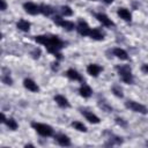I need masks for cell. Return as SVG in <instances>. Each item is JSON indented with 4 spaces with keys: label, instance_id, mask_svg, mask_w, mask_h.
<instances>
[{
    "label": "cell",
    "instance_id": "obj_1",
    "mask_svg": "<svg viewBox=\"0 0 148 148\" xmlns=\"http://www.w3.org/2000/svg\"><path fill=\"white\" fill-rule=\"evenodd\" d=\"M35 40L38 44H42L46 47L49 53H52L58 60L62 59V54H61V49L65 46V43L58 37V36H49V35H38L35 37Z\"/></svg>",
    "mask_w": 148,
    "mask_h": 148
},
{
    "label": "cell",
    "instance_id": "obj_2",
    "mask_svg": "<svg viewBox=\"0 0 148 148\" xmlns=\"http://www.w3.org/2000/svg\"><path fill=\"white\" fill-rule=\"evenodd\" d=\"M116 71L118 72V75L120 76L123 82H125L127 84L133 83L132 71H131V67L128 65H118V66H116Z\"/></svg>",
    "mask_w": 148,
    "mask_h": 148
},
{
    "label": "cell",
    "instance_id": "obj_3",
    "mask_svg": "<svg viewBox=\"0 0 148 148\" xmlns=\"http://www.w3.org/2000/svg\"><path fill=\"white\" fill-rule=\"evenodd\" d=\"M31 127L42 136H51L53 135V128L50 125L43 124V123H37V121H32L31 123Z\"/></svg>",
    "mask_w": 148,
    "mask_h": 148
},
{
    "label": "cell",
    "instance_id": "obj_4",
    "mask_svg": "<svg viewBox=\"0 0 148 148\" xmlns=\"http://www.w3.org/2000/svg\"><path fill=\"white\" fill-rule=\"evenodd\" d=\"M53 22H54L57 25H59L60 28H62V29H65V30H67V31H72V30H74V28H76V25H75L73 22H71V21H68V20H65V18H62V17L59 16V15L53 16Z\"/></svg>",
    "mask_w": 148,
    "mask_h": 148
},
{
    "label": "cell",
    "instance_id": "obj_5",
    "mask_svg": "<svg viewBox=\"0 0 148 148\" xmlns=\"http://www.w3.org/2000/svg\"><path fill=\"white\" fill-rule=\"evenodd\" d=\"M125 106L127 109H130L131 111H133V112H138V113H142V114L148 113V109L143 104H140V103H138L135 101H127V102H125Z\"/></svg>",
    "mask_w": 148,
    "mask_h": 148
},
{
    "label": "cell",
    "instance_id": "obj_6",
    "mask_svg": "<svg viewBox=\"0 0 148 148\" xmlns=\"http://www.w3.org/2000/svg\"><path fill=\"white\" fill-rule=\"evenodd\" d=\"M76 30H77V32H79L81 36L84 37V36H89L91 28L89 27V24H88L86 21L79 20V22H77V24H76Z\"/></svg>",
    "mask_w": 148,
    "mask_h": 148
},
{
    "label": "cell",
    "instance_id": "obj_7",
    "mask_svg": "<svg viewBox=\"0 0 148 148\" xmlns=\"http://www.w3.org/2000/svg\"><path fill=\"white\" fill-rule=\"evenodd\" d=\"M95 16H96L97 21H98V22H101L104 27L112 28V27H114V25H116V24H114V22H113L111 18H109V17H108V15H105L104 13H96V14H95Z\"/></svg>",
    "mask_w": 148,
    "mask_h": 148
},
{
    "label": "cell",
    "instance_id": "obj_8",
    "mask_svg": "<svg viewBox=\"0 0 148 148\" xmlns=\"http://www.w3.org/2000/svg\"><path fill=\"white\" fill-rule=\"evenodd\" d=\"M24 10L30 15H37L40 13V6L34 3V2H24L23 3Z\"/></svg>",
    "mask_w": 148,
    "mask_h": 148
},
{
    "label": "cell",
    "instance_id": "obj_9",
    "mask_svg": "<svg viewBox=\"0 0 148 148\" xmlns=\"http://www.w3.org/2000/svg\"><path fill=\"white\" fill-rule=\"evenodd\" d=\"M54 140L57 141V143H58L59 146H62V147H68V146H71V139H69L66 134H64V133H58V134H56V135H54Z\"/></svg>",
    "mask_w": 148,
    "mask_h": 148
},
{
    "label": "cell",
    "instance_id": "obj_10",
    "mask_svg": "<svg viewBox=\"0 0 148 148\" xmlns=\"http://www.w3.org/2000/svg\"><path fill=\"white\" fill-rule=\"evenodd\" d=\"M81 113H82V116H83L89 123H91V124H99V121H101V119H99L95 113H92L91 111H88V110H86V109H82V110H81Z\"/></svg>",
    "mask_w": 148,
    "mask_h": 148
},
{
    "label": "cell",
    "instance_id": "obj_11",
    "mask_svg": "<svg viewBox=\"0 0 148 148\" xmlns=\"http://www.w3.org/2000/svg\"><path fill=\"white\" fill-rule=\"evenodd\" d=\"M66 76H67L68 79L73 80V81H80V82H83V77H82L81 74H80L76 69H74V68H68V69L66 71Z\"/></svg>",
    "mask_w": 148,
    "mask_h": 148
},
{
    "label": "cell",
    "instance_id": "obj_12",
    "mask_svg": "<svg viewBox=\"0 0 148 148\" xmlns=\"http://www.w3.org/2000/svg\"><path fill=\"white\" fill-rule=\"evenodd\" d=\"M23 86H24L25 89H28V90H30V91H32V92H38V91H39L38 84H37L34 80H31V79H25V80L23 81Z\"/></svg>",
    "mask_w": 148,
    "mask_h": 148
},
{
    "label": "cell",
    "instance_id": "obj_13",
    "mask_svg": "<svg viewBox=\"0 0 148 148\" xmlns=\"http://www.w3.org/2000/svg\"><path fill=\"white\" fill-rule=\"evenodd\" d=\"M102 71H103V68H102L99 65H97V64H90V65H88V67H87L88 74L91 75V76H94V77L98 76V74H99Z\"/></svg>",
    "mask_w": 148,
    "mask_h": 148
},
{
    "label": "cell",
    "instance_id": "obj_14",
    "mask_svg": "<svg viewBox=\"0 0 148 148\" xmlns=\"http://www.w3.org/2000/svg\"><path fill=\"white\" fill-rule=\"evenodd\" d=\"M89 36H90L92 39H95V40H103L105 34H104V32L102 31V29H99V28H92V29L90 30Z\"/></svg>",
    "mask_w": 148,
    "mask_h": 148
},
{
    "label": "cell",
    "instance_id": "obj_15",
    "mask_svg": "<svg viewBox=\"0 0 148 148\" xmlns=\"http://www.w3.org/2000/svg\"><path fill=\"white\" fill-rule=\"evenodd\" d=\"M79 92H80V95H81L82 97L88 98V97H90V96L92 95V89H91L88 84L82 83V84H81V87L79 88Z\"/></svg>",
    "mask_w": 148,
    "mask_h": 148
},
{
    "label": "cell",
    "instance_id": "obj_16",
    "mask_svg": "<svg viewBox=\"0 0 148 148\" xmlns=\"http://www.w3.org/2000/svg\"><path fill=\"white\" fill-rule=\"evenodd\" d=\"M54 102H56L60 108H64V109L69 108V102H68V99H67L65 96H62V95H56V96H54Z\"/></svg>",
    "mask_w": 148,
    "mask_h": 148
},
{
    "label": "cell",
    "instance_id": "obj_17",
    "mask_svg": "<svg viewBox=\"0 0 148 148\" xmlns=\"http://www.w3.org/2000/svg\"><path fill=\"white\" fill-rule=\"evenodd\" d=\"M117 14H118V16H119L120 18H123L124 21H127V22H130V21L132 20V15H131L130 10H128V9H126V8H124V7H121V8H118V10H117Z\"/></svg>",
    "mask_w": 148,
    "mask_h": 148
},
{
    "label": "cell",
    "instance_id": "obj_18",
    "mask_svg": "<svg viewBox=\"0 0 148 148\" xmlns=\"http://www.w3.org/2000/svg\"><path fill=\"white\" fill-rule=\"evenodd\" d=\"M112 53H113V56H116V57L119 58L120 60H127V59H128V54H127V52H126L124 49L114 47V49L112 50Z\"/></svg>",
    "mask_w": 148,
    "mask_h": 148
},
{
    "label": "cell",
    "instance_id": "obj_19",
    "mask_svg": "<svg viewBox=\"0 0 148 148\" xmlns=\"http://www.w3.org/2000/svg\"><path fill=\"white\" fill-rule=\"evenodd\" d=\"M16 27H17V29H18V30L27 32V31H29V30H30V27H31V24H30V22H29V21L21 18L20 21H17V23H16Z\"/></svg>",
    "mask_w": 148,
    "mask_h": 148
},
{
    "label": "cell",
    "instance_id": "obj_20",
    "mask_svg": "<svg viewBox=\"0 0 148 148\" xmlns=\"http://www.w3.org/2000/svg\"><path fill=\"white\" fill-rule=\"evenodd\" d=\"M1 81L5 84H13V80L10 77V72L7 71V68H2V75H1Z\"/></svg>",
    "mask_w": 148,
    "mask_h": 148
},
{
    "label": "cell",
    "instance_id": "obj_21",
    "mask_svg": "<svg viewBox=\"0 0 148 148\" xmlns=\"http://www.w3.org/2000/svg\"><path fill=\"white\" fill-rule=\"evenodd\" d=\"M39 6H40V13H42L44 16H51V15L54 13L53 7H51L50 5L43 3V5H39Z\"/></svg>",
    "mask_w": 148,
    "mask_h": 148
},
{
    "label": "cell",
    "instance_id": "obj_22",
    "mask_svg": "<svg viewBox=\"0 0 148 148\" xmlns=\"http://www.w3.org/2000/svg\"><path fill=\"white\" fill-rule=\"evenodd\" d=\"M3 124H6V126H7L9 130H12V131L17 130V127H18V124L16 123V120H15L14 118H7Z\"/></svg>",
    "mask_w": 148,
    "mask_h": 148
},
{
    "label": "cell",
    "instance_id": "obj_23",
    "mask_svg": "<svg viewBox=\"0 0 148 148\" xmlns=\"http://www.w3.org/2000/svg\"><path fill=\"white\" fill-rule=\"evenodd\" d=\"M120 143H123V139L119 138V136H116V135L111 134L110 138H109V142L106 143V146H113V145H120Z\"/></svg>",
    "mask_w": 148,
    "mask_h": 148
},
{
    "label": "cell",
    "instance_id": "obj_24",
    "mask_svg": "<svg viewBox=\"0 0 148 148\" xmlns=\"http://www.w3.org/2000/svg\"><path fill=\"white\" fill-rule=\"evenodd\" d=\"M111 90H112V92H113V95H114V96H117V97H119V98H123V97H124L123 89L120 88V86H119V84H113V86H112V88H111Z\"/></svg>",
    "mask_w": 148,
    "mask_h": 148
},
{
    "label": "cell",
    "instance_id": "obj_25",
    "mask_svg": "<svg viewBox=\"0 0 148 148\" xmlns=\"http://www.w3.org/2000/svg\"><path fill=\"white\" fill-rule=\"evenodd\" d=\"M72 126L74 127V130H76V131H79V132H87L86 125H83V123H81V121L75 120V121L72 123Z\"/></svg>",
    "mask_w": 148,
    "mask_h": 148
},
{
    "label": "cell",
    "instance_id": "obj_26",
    "mask_svg": "<svg viewBox=\"0 0 148 148\" xmlns=\"http://www.w3.org/2000/svg\"><path fill=\"white\" fill-rule=\"evenodd\" d=\"M60 12H61V15L62 16H72L73 15V10L69 6H62L60 8Z\"/></svg>",
    "mask_w": 148,
    "mask_h": 148
},
{
    "label": "cell",
    "instance_id": "obj_27",
    "mask_svg": "<svg viewBox=\"0 0 148 148\" xmlns=\"http://www.w3.org/2000/svg\"><path fill=\"white\" fill-rule=\"evenodd\" d=\"M98 105H99V108H101L102 110H104L105 112H111V111H112V108H111L105 101H99V102H98Z\"/></svg>",
    "mask_w": 148,
    "mask_h": 148
},
{
    "label": "cell",
    "instance_id": "obj_28",
    "mask_svg": "<svg viewBox=\"0 0 148 148\" xmlns=\"http://www.w3.org/2000/svg\"><path fill=\"white\" fill-rule=\"evenodd\" d=\"M114 121H116V124H118V125H119V126H121V127H126V126H127V123H126L123 118L117 117V118L114 119Z\"/></svg>",
    "mask_w": 148,
    "mask_h": 148
},
{
    "label": "cell",
    "instance_id": "obj_29",
    "mask_svg": "<svg viewBox=\"0 0 148 148\" xmlns=\"http://www.w3.org/2000/svg\"><path fill=\"white\" fill-rule=\"evenodd\" d=\"M39 54H40V50H39V49H35V50L31 52V56H32L35 59H36V58H38V57H39Z\"/></svg>",
    "mask_w": 148,
    "mask_h": 148
},
{
    "label": "cell",
    "instance_id": "obj_30",
    "mask_svg": "<svg viewBox=\"0 0 148 148\" xmlns=\"http://www.w3.org/2000/svg\"><path fill=\"white\" fill-rule=\"evenodd\" d=\"M0 3H1V7H0V9L3 12V10H6L7 9V2H6V0H0Z\"/></svg>",
    "mask_w": 148,
    "mask_h": 148
},
{
    "label": "cell",
    "instance_id": "obj_31",
    "mask_svg": "<svg viewBox=\"0 0 148 148\" xmlns=\"http://www.w3.org/2000/svg\"><path fill=\"white\" fill-rule=\"evenodd\" d=\"M141 71H142V73L148 74V64H143V65L141 66Z\"/></svg>",
    "mask_w": 148,
    "mask_h": 148
},
{
    "label": "cell",
    "instance_id": "obj_32",
    "mask_svg": "<svg viewBox=\"0 0 148 148\" xmlns=\"http://www.w3.org/2000/svg\"><path fill=\"white\" fill-rule=\"evenodd\" d=\"M103 2H104V3H106V5H110V3H112V2H113V0H103Z\"/></svg>",
    "mask_w": 148,
    "mask_h": 148
},
{
    "label": "cell",
    "instance_id": "obj_33",
    "mask_svg": "<svg viewBox=\"0 0 148 148\" xmlns=\"http://www.w3.org/2000/svg\"><path fill=\"white\" fill-rule=\"evenodd\" d=\"M25 147H34V145H31V143H27Z\"/></svg>",
    "mask_w": 148,
    "mask_h": 148
},
{
    "label": "cell",
    "instance_id": "obj_34",
    "mask_svg": "<svg viewBox=\"0 0 148 148\" xmlns=\"http://www.w3.org/2000/svg\"><path fill=\"white\" fill-rule=\"evenodd\" d=\"M91 1H96V0H91Z\"/></svg>",
    "mask_w": 148,
    "mask_h": 148
}]
</instances>
